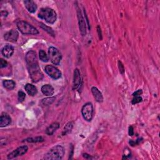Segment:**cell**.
Segmentation results:
<instances>
[{
    "mask_svg": "<svg viewBox=\"0 0 160 160\" xmlns=\"http://www.w3.org/2000/svg\"><path fill=\"white\" fill-rule=\"evenodd\" d=\"M30 76L32 80V82L36 83L43 78V74L42 73L40 68L38 65V63H34L31 65H27Z\"/></svg>",
    "mask_w": 160,
    "mask_h": 160,
    "instance_id": "obj_3",
    "label": "cell"
},
{
    "mask_svg": "<svg viewBox=\"0 0 160 160\" xmlns=\"http://www.w3.org/2000/svg\"><path fill=\"white\" fill-rule=\"evenodd\" d=\"M142 98L140 96H134L133 100H132V104L133 105H135V104H137V103H139L140 102H142Z\"/></svg>",
    "mask_w": 160,
    "mask_h": 160,
    "instance_id": "obj_26",
    "label": "cell"
},
{
    "mask_svg": "<svg viewBox=\"0 0 160 160\" xmlns=\"http://www.w3.org/2000/svg\"><path fill=\"white\" fill-rule=\"evenodd\" d=\"M11 122L10 116L6 113H3L0 118V127L3 128L8 126Z\"/></svg>",
    "mask_w": 160,
    "mask_h": 160,
    "instance_id": "obj_13",
    "label": "cell"
},
{
    "mask_svg": "<svg viewBox=\"0 0 160 160\" xmlns=\"http://www.w3.org/2000/svg\"><path fill=\"white\" fill-rule=\"evenodd\" d=\"M42 92L43 94L45 96H51L54 94V88L53 87L50 85H45L42 87Z\"/></svg>",
    "mask_w": 160,
    "mask_h": 160,
    "instance_id": "obj_17",
    "label": "cell"
},
{
    "mask_svg": "<svg viewBox=\"0 0 160 160\" xmlns=\"http://www.w3.org/2000/svg\"><path fill=\"white\" fill-rule=\"evenodd\" d=\"M65 149L63 146L57 145L50 149L45 155V159L59 160L62 159L65 155Z\"/></svg>",
    "mask_w": 160,
    "mask_h": 160,
    "instance_id": "obj_1",
    "label": "cell"
},
{
    "mask_svg": "<svg viewBox=\"0 0 160 160\" xmlns=\"http://www.w3.org/2000/svg\"><path fill=\"white\" fill-rule=\"evenodd\" d=\"M38 17L45 20L49 24H53L56 20L57 16L56 12L51 8H43L40 10L38 14Z\"/></svg>",
    "mask_w": 160,
    "mask_h": 160,
    "instance_id": "obj_2",
    "label": "cell"
},
{
    "mask_svg": "<svg viewBox=\"0 0 160 160\" xmlns=\"http://www.w3.org/2000/svg\"><path fill=\"white\" fill-rule=\"evenodd\" d=\"M40 25H41V26L42 27V28H43L44 30H45L48 33H50V34H51L52 36H54V32H53V30H52L51 28H49L48 26H47L43 25V23H41Z\"/></svg>",
    "mask_w": 160,
    "mask_h": 160,
    "instance_id": "obj_27",
    "label": "cell"
},
{
    "mask_svg": "<svg viewBox=\"0 0 160 160\" xmlns=\"http://www.w3.org/2000/svg\"><path fill=\"white\" fill-rule=\"evenodd\" d=\"M59 125L58 123H54L47 128L46 130V133L48 135L51 136L59 128Z\"/></svg>",
    "mask_w": 160,
    "mask_h": 160,
    "instance_id": "obj_19",
    "label": "cell"
},
{
    "mask_svg": "<svg viewBox=\"0 0 160 160\" xmlns=\"http://www.w3.org/2000/svg\"><path fill=\"white\" fill-rule=\"evenodd\" d=\"M1 13H2V16H7V15L8 14V12L5 11H2Z\"/></svg>",
    "mask_w": 160,
    "mask_h": 160,
    "instance_id": "obj_34",
    "label": "cell"
},
{
    "mask_svg": "<svg viewBox=\"0 0 160 160\" xmlns=\"http://www.w3.org/2000/svg\"><path fill=\"white\" fill-rule=\"evenodd\" d=\"M97 31L98 33V36H99V38L100 40L102 39V30L101 28H100L99 26H97Z\"/></svg>",
    "mask_w": 160,
    "mask_h": 160,
    "instance_id": "obj_31",
    "label": "cell"
},
{
    "mask_svg": "<svg viewBox=\"0 0 160 160\" xmlns=\"http://www.w3.org/2000/svg\"><path fill=\"white\" fill-rule=\"evenodd\" d=\"M48 56L50 60L54 65H59L62 58L61 53L54 47H50L48 49Z\"/></svg>",
    "mask_w": 160,
    "mask_h": 160,
    "instance_id": "obj_5",
    "label": "cell"
},
{
    "mask_svg": "<svg viewBox=\"0 0 160 160\" xmlns=\"http://www.w3.org/2000/svg\"><path fill=\"white\" fill-rule=\"evenodd\" d=\"M45 70V72L48 74V76L54 79H58L62 76V73L60 72V71L52 65H47Z\"/></svg>",
    "mask_w": 160,
    "mask_h": 160,
    "instance_id": "obj_8",
    "label": "cell"
},
{
    "mask_svg": "<svg viewBox=\"0 0 160 160\" xmlns=\"http://www.w3.org/2000/svg\"><path fill=\"white\" fill-rule=\"evenodd\" d=\"M143 93V91L142 90H137L136 91H135L133 94V96H140Z\"/></svg>",
    "mask_w": 160,
    "mask_h": 160,
    "instance_id": "obj_32",
    "label": "cell"
},
{
    "mask_svg": "<svg viewBox=\"0 0 160 160\" xmlns=\"http://www.w3.org/2000/svg\"><path fill=\"white\" fill-rule=\"evenodd\" d=\"M18 30L23 34H38L39 33L36 28L26 22L19 21L17 23Z\"/></svg>",
    "mask_w": 160,
    "mask_h": 160,
    "instance_id": "obj_4",
    "label": "cell"
},
{
    "mask_svg": "<svg viewBox=\"0 0 160 160\" xmlns=\"http://www.w3.org/2000/svg\"><path fill=\"white\" fill-rule=\"evenodd\" d=\"M77 14H78L79 31L82 35L84 36L86 34V25L85 20L82 15V13L78 7H77Z\"/></svg>",
    "mask_w": 160,
    "mask_h": 160,
    "instance_id": "obj_7",
    "label": "cell"
},
{
    "mask_svg": "<svg viewBox=\"0 0 160 160\" xmlns=\"http://www.w3.org/2000/svg\"><path fill=\"white\" fill-rule=\"evenodd\" d=\"M43 142H44V139L42 136L27 138L23 141V142H28V143H39Z\"/></svg>",
    "mask_w": 160,
    "mask_h": 160,
    "instance_id": "obj_21",
    "label": "cell"
},
{
    "mask_svg": "<svg viewBox=\"0 0 160 160\" xmlns=\"http://www.w3.org/2000/svg\"><path fill=\"white\" fill-rule=\"evenodd\" d=\"M3 85L5 88H6L7 90H13L16 85L15 82L14 81H13V80H10V79L4 80V81L3 82Z\"/></svg>",
    "mask_w": 160,
    "mask_h": 160,
    "instance_id": "obj_20",
    "label": "cell"
},
{
    "mask_svg": "<svg viewBox=\"0 0 160 160\" xmlns=\"http://www.w3.org/2000/svg\"><path fill=\"white\" fill-rule=\"evenodd\" d=\"M26 62L27 63V65H31L34 63H37L38 60L36 58V54L33 51H30L27 53L26 55Z\"/></svg>",
    "mask_w": 160,
    "mask_h": 160,
    "instance_id": "obj_12",
    "label": "cell"
},
{
    "mask_svg": "<svg viewBox=\"0 0 160 160\" xmlns=\"http://www.w3.org/2000/svg\"><path fill=\"white\" fill-rule=\"evenodd\" d=\"M18 101L20 103H22L25 101V99L26 98V94L23 91H19L18 94Z\"/></svg>",
    "mask_w": 160,
    "mask_h": 160,
    "instance_id": "obj_25",
    "label": "cell"
},
{
    "mask_svg": "<svg viewBox=\"0 0 160 160\" xmlns=\"http://www.w3.org/2000/svg\"><path fill=\"white\" fill-rule=\"evenodd\" d=\"M128 134H129L130 136H133V134H134V130H133V126H130L129 127Z\"/></svg>",
    "mask_w": 160,
    "mask_h": 160,
    "instance_id": "obj_33",
    "label": "cell"
},
{
    "mask_svg": "<svg viewBox=\"0 0 160 160\" xmlns=\"http://www.w3.org/2000/svg\"><path fill=\"white\" fill-rule=\"evenodd\" d=\"M24 4L27 10L31 13H34L37 10V6L36 3L33 1H32V0H26V1H24Z\"/></svg>",
    "mask_w": 160,
    "mask_h": 160,
    "instance_id": "obj_16",
    "label": "cell"
},
{
    "mask_svg": "<svg viewBox=\"0 0 160 160\" xmlns=\"http://www.w3.org/2000/svg\"><path fill=\"white\" fill-rule=\"evenodd\" d=\"M8 66V63L5 60H4L3 59H0V68H5Z\"/></svg>",
    "mask_w": 160,
    "mask_h": 160,
    "instance_id": "obj_29",
    "label": "cell"
},
{
    "mask_svg": "<svg viewBox=\"0 0 160 160\" xmlns=\"http://www.w3.org/2000/svg\"><path fill=\"white\" fill-rule=\"evenodd\" d=\"M82 77L78 69H75L74 71V76L73 82V90H77L81 85Z\"/></svg>",
    "mask_w": 160,
    "mask_h": 160,
    "instance_id": "obj_11",
    "label": "cell"
},
{
    "mask_svg": "<svg viewBox=\"0 0 160 160\" xmlns=\"http://www.w3.org/2000/svg\"><path fill=\"white\" fill-rule=\"evenodd\" d=\"M91 92L97 102L98 103L103 102V96L102 95V93L99 91V90L96 87H93L91 88Z\"/></svg>",
    "mask_w": 160,
    "mask_h": 160,
    "instance_id": "obj_15",
    "label": "cell"
},
{
    "mask_svg": "<svg viewBox=\"0 0 160 160\" xmlns=\"http://www.w3.org/2000/svg\"><path fill=\"white\" fill-rule=\"evenodd\" d=\"M19 36V33L17 30H11V31L7 32L4 38L7 42H16Z\"/></svg>",
    "mask_w": 160,
    "mask_h": 160,
    "instance_id": "obj_10",
    "label": "cell"
},
{
    "mask_svg": "<svg viewBox=\"0 0 160 160\" xmlns=\"http://www.w3.org/2000/svg\"><path fill=\"white\" fill-rule=\"evenodd\" d=\"M55 97H50V98H46L43 99H42V101L41 102V104L43 106H48L51 105L55 100Z\"/></svg>",
    "mask_w": 160,
    "mask_h": 160,
    "instance_id": "obj_23",
    "label": "cell"
},
{
    "mask_svg": "<svg viewBox=\"0 0 160 160\" xmlns=\"http://www.w3.org/2000/svg\"><path fill=\"white\" fill-rule=\"evenodd\" d=\"M82 113L83 118L87 122L91 121L93 113V106L91 103H86L82 109Z\"/></svg>",
    "mask_w": 160,
    "mask_h": 160,
    "instance_id": "obj_6",
    "label": "cell"
},
{
    "mask_svg": "<svg viewBox=\"0 0 160 160\" xmlns=\"http://www.w3.org/2000/svg\"><path fill=\"white\" fill-rule=\"evenodd\" d=\"M28 150V148L27 146L25 145V146H20V147L18 148L17 149H16L13 152H11V153H10L8 155L7 158H8V159H12L13 158L18 157V156H23V154L26 153Z\"/></svg>",
    "mask_w": 160,
    "mask_h": 160,
    "instance_id": "obj_9",
    "label": "cell"
},
{
    "mask_svg": "<svg viewBox=\"0 0 160 160\" xmlns=\"http://www.w3.org/2000/svg\"><path fill=\"white\" fill-rule=\"evenodd\" d=\"M39 59L43 62H48L49 58L48 55L46 54V52L44 50H40L39 53Z\"/></svg>",
    "mask_w": 160,
    "mask_h": 160,
    "instance_id": "obj_24",
    "label": "cell"
},
{
    "mask_svg": "<svg viewBox=\"0 0 160 160\" xmlns=\"http://www.w3.org/2000/svg\"><path fill=\"white\" fill-rule=\"evenodd\" d=\"M25 89L26 90V91L27 92V93L31 96H35L37 93H38V90L37 88L35 87V86L31 85V84H27L26 85Z\"/></svg>",
    "mask_w": 160,
    "mask_h": 160,
    "instance_id": "obj_18",
    "label": "cell"
},
{
    "mask_svg": "<svg viewBox=\"0 0 160 160\" xmlns=\"http://www.w3.org/2000/svg\"><path fill=\"white\" fill-rule=\"evenodd\" d=\"M140 142V139H138L136 142H134V141H132V140H131V141H130V144L132 146H134L137 145H138Z\"/></svg>",
    "mask_w": 160,
    "mask_h": 160,
    "instance_id": "obj_30",
    "label": "cell"
},
{
    "mask_svg": "<svg viewBox=\"0 0 160 160\" xmlns=\"http://www.w3.org/2000/svg\"><path fill=\"white\" fill-rule=\"evenodd\" d=\"M118 67H119L120 73H121L122 74H123L125 73V68H124V65H123L122 62H120V61L118 62Z\"/></svg>",
    "mask_w": 160,
    "mask_h": 160,
    "instance_id": "obj_28",
    "label": "cell"
},
{
    "mask_svg": "<svg viewBox=\"0 0 160 160\" xmlns=\"http://www.w3.org/2000/svg\"><path fill=\"white\" fill-rule=\"evenodd\" d=\"M73 127V122H69L64 128L63 132H62V135L65 136L70 133H71L72 129Z\"/></svg>",
    "mask_w": 160,
    "mask_h": 160,
    "instance_id": "obj_22",
    "label": "cell"
},
{
    "mask_svg": "<svg viewBox=\"0 0 160 160\" xmlns=\"http://www.w3.org/2000/svg\"><path fill=\"white\" fill-rule=\"evenodd\" d=\"M14 48L10 45H5L3 49H2V54L5 57V58H10L13 54L14 53Z\"/></svg>",
    "mask_w": 160,
    "mask_h": 160,
    "instance_id": "obj_14",
    "label": "cell"
}]
</instances>
